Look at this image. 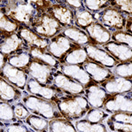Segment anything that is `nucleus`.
Segmentation results:
<instances>
[{"mask_svg":"<svg viewBox=\"0 0 132 132\" xmlns=\"http://www.w3.org/2000/svg\"><path fill=\"white\" fill-rule=\"evenodd\" d=\"M125 31L132 35V17H128L127 21H126Z\"/></svg>","mask_w":132,"mask_h":132,"instance_id":"c03bdc74","label":"nucleus"},{"mask_svg":"<svg viewBox=\"0 0 132 132\" xmlns=\"http://www.w3.org/2000/svg\"><path fill=\"white\" fill-rule=\"evenodd\" d=\"M64 3L74 12L79 11V10L85 8L84 1H81V0H76V1H74V0H66V1H64Z\"/></svg>","mask_w":132,"mask_h":132,"instance_id":"37998d69","label":"nucleus"},{"mask_svg":"<svg viewBox=\"0 0 132 132\" xmlns=\"http://www.w3.org/2000/svg\"><path fill=\"white\" fill-rule=\"evenodd\" d=\"M101 47L105 49L119 63L132 60V49L123 44L111 40L110 42H108L106 44L101 46Z\"/></svg>","mask_w":132,"mask_h":132,"instance_id":"6ab92c4d","label":"nucleus"},{"mask_svg":"<svg viewBox=\"0 0 132 132\" xmlns=\"http://www.w3.org/2000/svg\"><path fill=\"white\" fill-rule=\"evenodd\" d=\"M49 132H77V130L72 121L63 117L49 121Z\"/></svg>","mask_w":132,"mask_h":132,"instance_id":"c756f323","label":"nucleus"},{"mask_svg":"<svg viewBox=\"0 0 132 132\" xmlns=\"http://www.w3.org/2000/svg\"><path fill=\"white\" fill-rule=\"evenodd\" d=\"M61 34L77 46L84 47L89 44H93L90 37L86 33V31L76 27V26L64 28Z\"/></svg>","mask_w":132,"mask_h":132,"instance_id":"5701e85b","label":"nucleus"},{"mask_svg":"<svg viewBox=\"0 0 132 132\" xmlns=\"http://www.w3.org/2000/svg\"><path fill=\"white\" fill-rule=\"evenodd\" d=\"M1 12L21 26L30 27L37 14L30 1H2Z\"/></svg>","mask_w":132,"mask_h":132,"instance_id":"f03ea898","label":"nucleus"},{"mask_svg":"<svg viewBox=\"0 0 132 132\" xmlns=\"http://www.w3.org/2000/svg\"><path fill=\"white\" fill-rule=\"evenodd\" d=\"M17 34L24 42L28 50H29L32 47L47 48L49 44H50L51 39L42 37L41 36L36 34L31 28L28 27V26L21 25Z\"/></svg>","mask_w":132,"mask_h":132,"instance_id":"2eb2a0df","label":"nucleus"},{"mask_svg":"<svg viewBox=\"0 0 132 132\" xmlns=\"http://www.w3.org/2000/svg\"><path fill=\"white\" fill-rule=\"evenodd\" d=\"M110 95L129 94L132 91V79L114 76L100 84Z\"/></svg>","mask_w":132,"mask_h":132,"instance_id":"dca6fc26","label":"nucleus"},{"mask_svg":"<svg viewBox=\"0 0 132 132\" xmlns=\"http://www.w3.org/2000/svg\"><path fill=\"white\" fill-rule=\"evenodd\" d=\"M32 58L29 55L28 51L18 52L16 54L8 57V64L14 68H20V69L27 71L28 67L30 66L32 62Z\"/></svg>","mask_w":132,"mask_h":132,"instance_id":"bb28decb","label":"nucleus"},{"mask_svg":"<svg viewBox=\"0 0 132 132\" xmlns=\"http://www.w3.org/2000/svg\"><path fill=\"white\" fill-rule=\"evenodd\" d=\"M109 119L120 122H125L132 124V113H113L109 116Z\"/></svg>","mask_w":132,"mask_h":132,"instance_id":"a19ab883","label":"nucleus"},{"mask_svg":"<svg viewBox=\"0 0 132 132\" xmlns=\"http://www.w3.org/2000/svg\"><path fill=\"white\" fill-rule=\"evenodd\" d=\"M47 13L52 16L63 28H68L75 26V14L64 1H53V4L49 7Z\"/></svg>","mask_w":132,"mask_h":132,"instance_id":"0eeeda50","label":"nucleus"},{"mask_svg":"<svg viewBox=\"0 0 132 132\" xmlns=\"http://www.w3.org/2000/svg\"><path fill=\"white\" fill-rule=\"evenodd\" d=\"M31 5L36 8L37 13L46 12L49 7L53 4V1H46V0H40V1H30Z\"/></svg>","mask_w":132,"mask_h":132,"instance_id":"79ce46f5","label":"nucleus"},{"mask_svg":"<svg viewBox=\"0 0 132 132\" xmlns=\"http://www.w3.org/2000/svg\"><path fill=\"white\" fill-rule=\"evenodd\" d=\"M84 97L87 98L91 108L103 109L105 103L111 97V95L100 84L94 82L85 87Z\"/></svg>","mask_w":132,"mask_h":132,"instance_id":"ddd939ff","label":"nucleus"},{"mask_svg":"<svg viewBox=\"0 0 132 132\" xmlns=\"http://www.w3.org/2000/svg\"><path fill=\"white\" fill-rule=\"evenodd\" d=\"M1 132H35L21 121L13 123L1 122Z\"/></svg>","mask_w":132,"mask_h":132,"instance_id":"e433bc0d","label":"nucleus"},{"mask_svg":"<svg viewBox=\"0 0 132 132\" xmlns=\"http://www.w3.org/2000/svg\"><path fill=\"white\" fill-rule=\"evenodd\" d=\"M30 28L42 37L52 39L60 35L64 28L47 12L37 13Z\"/></svg>","mask_w":132,"mask_h":132,"instance_id":"20e7f679","label":"nucleus"},{"mask_svg":"<svg viewBox=\"0 0 132 132\" xmlns=\"http://www.w3.org/2000/svg\"><path fill=\"white\" fill-rule=\"evenodd\" d=\"M129 96H130V97H132V91H130V92L129 93Z\"/></svg>","mask_w":132,"mask_h":132,"instance_id":"49530a36","label":"nucleus"},{"mask_svg":"<svg viewBox=\"0 0 132 132\" xmlns=\"http://www.w3.org/2000/svg\"><path fill=\"white\" fill-rule=\"evenodd\" d=\"M0 58H1V64H0V70L3 69L5 66L8 64V57L4 55V54H0Z\"/></svg>","mask_w":132,"mask_h":132,"instance_id":"a18cd8bd","label":"nucleus"},{"mask_svg":"<svg viewBox=\"0 0 132 132\" xmlns=\"http://www.w3.org/2000/svg\"><path fill=\"white\" fill-rule=\"evenodd\" d=\"M112 41L121 43L132 49V35L126 32L125 30L117 31L112 34Z\"/></svg>","mask_w":132,"mask_h":132,"instance_id":"58836bf2","label":"nucleus"},{"mask_svg":"<svg viewBox=\"0 0 132 132\" xmlns=\"http://www.w3.org/2000/svg\"><path fill=\"white\" fill-rule=\"evenodd\" d=\"M22 90L12 85L4 78L0 79V98L1 101L14 105L22 99Z\"/></svg>","mask_w":132,"mask_h":132,"instance_id":"4be33fe9","label":"nucleus"},{"mask_svg":"<svg viewBox=\"0 0 132 132\" xmlns=\"http://www.w3.org/2000/svg\"><path fill=\"white\" fill-rule=\"evenodd\" d=\"M26 92L28 94L42 97L50 101H54L55 99L64 96V92L60 90L55 85H48L38 82L35 79L29 77L26 87Z\"/></svg>","mask_w":132,"mask_h":132,"instance_id":"423d86ee","label":"nucleus"},{"mask_svg":"<svg viewBox=\"0 0 132 132\" xmlns=\"http://www.w3.org/2000/svg\"><path fill=\"white\" fill-rule=\"evenodd\" d=\"M110 5L118 10L126 18L132 17V0H113L110 1Z\"/></svg>","mask_w":132,"mask_h":132,"instance_id":"f704fd0d","label":"nucleus"},{"mask_svg":"<svg viewBox=\"0 0 132 132\" xmlns=\"http://www.w3.org/2000/svg\"><path fill=\"white\" fill-rule=\"evenodd\" d=\"M86 33L90 37L93 44L103 46L112 40V33L109 32L99 22L95 21L86 28Z\"/></svg>","mask_w":132,"mask_h":132,"instance_id":"412c9836","label":"nucleus"},{"mask_svg":"<svg viewBox=\"0 0 132 132\" xmlns=\"http://www.w3.org/2000/svg\"><path fill=\"white\" fill-rule=\"evenodd\" d=\"M75 26L82 30L90 27L92 23L96 21L94 13L89 12L87 9H82L79 11H75Z\"/></svg>","mask_w":132,"mask_h":132,"instance_id":"cd10ccee","label":"nucleus"},{"mask_svg":"<svg viewBox=\"0 0 132 132\" xmlns=\"http://www.w3.org/2000/svg\"><path fill=\"white\" fill-rule=\"evenodd\" d=\"M13 106L16 117L19 121H25L31 114V112L29 111V109L26 106L22 101H20V102L13 105Z\"/></svg>","mask_w":132,"mask_h":132,"instance_id":"ea45409f","label":"nucleus"},{"mask_svg":"<svg viewBox=\"0 0 132 132\" xmlns=\"http://www.w3.org/2000/svg\"><path fill=\"white\" fill-rule=\"evenodd\" d=\"M49 120L36 114H31L25 120V123L35 132H49Z\"/></svg>","mask_w":132,"mask_h":132,"instance_id":"7c9ffc66","label":"nucleus"},{"mask_svg":"<svg viewBox=\"0 0 132 132\" xmlns=\"http://www.w3.org/2000/svg\"><path fill=\"white\" fill-rule=\"evenodd\" d=\"M0 77L6 80L8 82L21 90H26L28 81L29 79V76L27 71L14 68L9 64H7L3 69H1Z\"/></svg>","mask_w":132,"mask_h":132,"instance_id":"f8f14e48","label":"nucleus"},{"mask_svg":"<svg viewBox=\"0 0 132 132\" xmlns=\"http://www.w3.org/2000/svg\"><path fill=\"white\" fill-rule=\"evenodd\" d=\"M28 51L24 42L17 33L1 39L0 43V52L4 55L9 57L18 52Z\"/></svg>","mask_w":132,"mask_h":132,"instance_id":"a211bd4d","label":"nucleus"},{"mask_svg":"<svg viewBox=\"0 0 132 132\" xmlns=\"http://www.w3.org/2000/svg\"><path fill=\"white\" fill-rule=\"evenodd\" d=\"M21 27L19 23L5 14L3 12H0V31H1V39L18 33Z\"/></svg>","mask_w":132,"mask_h":132,"instance_id":"393cba45","label":"nucleus"},{"mask_svg":"<svg viewBox=\"0 0 132 132\" xmlns=\"http://www.w3.org/2000/svg\"><path fill=\"white\" fill-rule=\"evenodd\" d=\"M90 61L87 53L84 47L77 46L64 58L60 63L67 65H78V66H84L85 63Z\"/></svg>","mask_w":132,"mask_h":132,"instance_id":"a878e982","label":"nucleus"},{"mask_svg":"<svg viewBox=\"0 0 132 132\" xmlns=\"http://www.w3.org/2000/svg\"><path fill=\"white\" fill-rule=\"evenodd\" d=\"M106 125L112 132H132V124L129 123L115 121L108 118L106 121Z\"/></svg>","mask_w":132,"mask_h":132,"instance_id":"4c0bfd02","label":"nucleus"},{"mask_svg":"<svg viewBox=\"0 0 132 132\" xmlns=\"http://www.w3.org/2000/svg\"><path fill=\"white\" fill-rule=\"evenodd\" d=\"M103 109L113 114L117 113H132V97L129 94H115L105 103Z\"/></svg>","mask_w":132,"mask_h":132,"instance_id":"9b49d317","label":"nucleus"},{"mask_svg":"<svg viewBox=\"0 0 132 132\" xmlns=\"http://www.w3.org/2000/svg\"><path fill=\"white\" fill-rule=\"evenodd\" d=\"M64 118L76 121L86 116L90 109L88 100L82 95H67L54 100Z\"/></svg>","mask_w":132,"mask_h":132,"instance_id":"f257e3e1","label":"nucleus"},{"mask_svg":"<svg viewBox=\"0 0 132 132\" xmlns=\"http://www.w3.org/2000/svg\"><path fill=\"white\" fill-rule=\"evenodd\" d=\"M31 113L49 120L63 118L54 101H50L34 95L26 94L21 99Z\"/></svg>","mask_w":132,"mask_h":132,"instance_id":"7ed1b4c3","label":"nucleus"},{"mask_svg":"<svg viewBox=\"0 0 132 132\" xmlns=\"http://www.w3.org/2000/svg\"><path fill=\"white\" fill-rule=\"evenodd\" d=\"M76 47H77V45L73 44L66 36L60 33V35L54 36L50 40L47 50L54 58L61 62L65 57Z\"/></svg>","mask_w":132,"mask_h":132,"instance_id":"9d476101","label":"nucleus"},{"mask_svg":"<svg viewBox=\"0 0 132 132\" xmlns=\"http://www.w3.org/2000/svg\"><path fill=\"white\" fill-rule=\"evenodd\" d=\"M84 4L85 9L94 14L110 6V1L108 0H84Z\"/></svg>","mask_w":132,"mask_h":132,"instance_id":"473e14b6","label":"nucleus"},{"mask_svg":"<svg viewBox=\"0 0 132 132\" xmlns=\"http://www.w3.org/2000/svg\"><path fill=\"white\" fill-rule=\"evenodd\" d=\"M113 75L116 76L132 79V60L127 62L118 63L113 68H112Z\"/></svg>","mask_w":132,"mask_h":132,"instance_id":"72a5a7b5","label":"nucleus"},{"mask_svg":"<svg viewBox=\"0 0 132 132\" xmlns=\"http://www.w3.org/2000/svg\"><path fill=\"white\" fill-rule=\"evenodd\" d=\"M84 48L90 61L96 62L110 69L113 68L119 63L101 46L96 44H89L84 46Z\"/></svg>","mask_w":132,"mask_h":132,"instance_id":"4468645a","label":"nucleus"},{"mask_svg":"<svg viewBox=\"0 0 132 132\" xmlns=\"http://www.w3.org/2000/svg\"><path fill=\"white\" fill-rule=\"evenodd\" d=\"M75 126L77 132H108L104 123H93L85 118L76 121Z\"/></svg>","mask_w":132,"mask_h":132,"instance_id":"c85d7f7f","label":"nucleus"},{"mask_svg":"<svg viewBox=\"0 0 132 132\" xmlns=\"http://www.w3.org/2000/svg\"><path fill=\"white\" fill-rule=\"evenodd\" d=\"M84 68L87 74L92 79L93 82H95L97 84H101L102 82L114 76L112 69L105 68L100 64H97L96 62L90 61V60L85 63Z\"/></svg>","mask_w":132,"mask_h":132,"instance_id":"f3484780","label":"nucleus"},{"mask_svg":"<svg viewBox=\"0 0 132 132\" xmlns=\"http://www.w3.org/2000/svg\"><path fill=\"white\" fill-rule=\"evenodd\" d=\"M56 71V69L48 65L33 60L30 66L28 67L27 72L29 77L35 79L38 82L52 85L54 80V74Z\"/></svg>","mask_w":132,"mask_h":132,"instance_id":"1a4fd4ad","label":"nucleus"},{"mask_svg":"<svg viewBox=\"0 0 132 132\" xmlns=\"http://www.w3.org/2000/svg\"><path fill=\"white\" fill-rule=\"evenodd\" d=\"M109 113H106L104 109L98 108H91L87 113L85 119L90 121L93 123H103V121L107 118H109Z\"/></svg>","mask_w":132,"mask_h":132,"instance_id":"c9c22d12","label":"nucleus"},{"mask_svg":"<svg viewBox=\"0 0 132 132\" xmlns=\"http://www.w3.org/2000/svg\"><path fill=\"white\" fill-rule=\"evenodd\" d=\"M60 70L66 76L71 77L72 79L76 80V82H80L84 87L88 86L89 84L94 82L90 76L85 71L84 66H78V65H67L60 63Z\"/></svg>","mask_w":132,"mask_h":132,"instance_id":"aec40b11","label":"nucleus"},{"mask_svg":"<svg viewBox=\"0 0 132 132\" xmlns=\"http://www.w3.org/2000/svg\"><path fill=\"white\" fill-rule=\"evenodd\" d=\"M53 85L61 90L67 95H82L85 94V87L71 77L63 74L60 70H57L54 74Z\"/></svg>","mask_w":132,"mask_h":132,"instance_id":"6e6552de","label":"nucleus"},{"mask_svg":"<svg viewBox=\"0 0 132 132\" xmlns=\"http://www.w3.org/2000/svg\"><path fill=\"white\" fill-rule=\"evenodd\" d=\"M0 120L3 123H13L18 122L19 120L17 119L13 110V105L7 102L1 101L0 103Z\"/></svg>","mask_w":132,"mask_h":132,"instance_id":"2f4dec72","label":"nucleus"},{"mask_svg":"<svg viewBox=\"0 0 132 132\" xmlns=\"http://www.w3.org/2000/svg\"><path fill=\"white\" fill-rule=\"evenodd\" d=\"M96 21L99 22L112 34L125 30L127 18L113 6L105 8L103 11L95 13Z\"/></svg>","mask_w":132,"mask_h":132,"instance_id":"39448f33","label":"nucleus"},{"mask_svg":"<svg viewBox=\"0 0 132 132\" xmlns=\"http://www.w3.org/2000/svg\"><path fill=\"white\" fill-rule=\"evenodd\" d=\"M28 52H29V55L31 56L32 60H37L41 63L48 65L56 70H60V62L48 52L47 48L32 47L28 50Z\"/></svg>","mask_w":132,"mask_h":132,"instance_id":"b1692460","label":"nucleus"}]
</instances>
